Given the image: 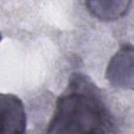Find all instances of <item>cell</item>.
Instances as JSON below:
<instances>
[{"label":"cell","mask_w":134,"mask_h":134,"mask_svg":"<svg viewBox=\"0 0 134 134\" xmlns=\"http://www.w3.org/2000/svg\"><path fill=\"white\" fill-rule=\"evenodd\" d=\"M112 118L99 90L82 73L72 74L68 88L58 98L48 133L112 132Z\"/></svg>","instance_id":"cell-1"},{"label":"cell","mask_w":134,"mask_h":134,"mask_svg":"<svg viewBox=\"0 0 134 134\" xmlns=\"http://www.w3.org/2000/svg\"><path fill=\"white\" fill-rule=\"evenodd\" d=\"M27 118L22 100L8 93H0V134H21L26 130Z\"/></svg>","instance_id":"cell-2"},{"label":"cell","mask_w":134,"mask_h":134,"mask_svg":"<svg viewBox=\"0 0 134 134\" xmlns=\"http://www.w3.org/2000/svg\"><path fill=\"white\" fill-rule=\"evenodd\" d=\"M134 53L131 45L122 46L110 60L106 76L107 80L116 87L132 89L133 88V67Z\"/></svg>","instance_id":"cell-3"},{"label":"cell","mask_w":134,"mask_h":134,"mask_svg":"<svg viewBox=\"0 0 134 134\" xmlns=\"http://www.w3.org/2000/svg\"><path fill=\"white\" fill-rule=\"evenodd\" d=\"M132 0H87L86 5L92 16L103 21L124 17L130 9Z\"/></svg>","instance_id":"cell-4"},{"label":"cell","mask_w":134,"mask_h":134,"mask_svg":"<svg viewBox=\"0 0 134 134\" xmlns=\"http://www.w3.org/2000/svg\"><path fill=\"white\" fill-rule=\"evenodd\" d=\"M0 41H1V34H0Z\"/></svg>","instance_id":"cell-5"}]
</instances>
